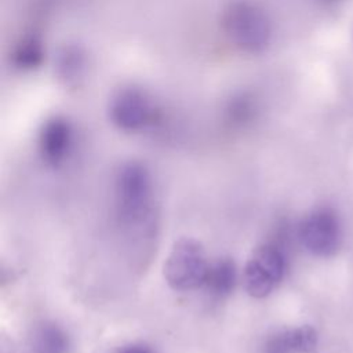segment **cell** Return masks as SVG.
<instances>
[{
  "mask_svg": "<svg viewBox=\"0 0 353 353\" xmlns=\"http://www.w3.org/2000/svg\"><path fill=\"white\" fill-rule=\"evenodd\" d=\"M210 263L200 241L182 237L172 244L163 265V274L174 291H193L203 288Z\"/></svg>",
  "mask_w": 353,
  "mask_h": 353,
  "instance_id": "6da1fadb",
  "label": "cell"
},
{
  "mask_svg": "<svg viewBox=\"0 0 353 353\" xmlns=\"http://www.w3.org/2000/svg\"><path fill=\"white\" fill-rule=\"evenodd\" d=\"M285 273V255L272 241L262 243L254 248L243 269V285L245 292L262 299L270 295L281 283Z\"/></svg>",
  "mask_w": 353,
  "mask_h": 353,
  "instance_id": "7a4b0ae2",
  "label": "cell"
},
{
  "mask_svg": "<svg viewBox=\"0 0 353 353\" xmlns=\"http://www.w3.org/2000/svg\"><path fill=\"white\" fill-rule=\"evenodd\" d=\"M152 176L138 163L121 167L114 181L117 214L125 223H138L149 211L152 200Z\"/></svg>",
  "mask_w": 353,
  "mask_h": 353,
  "instance_id": "3957f363",
  "label": "cell"
},
{
  "mask_svg": "<svg viewBox=\"0 0 353 353\" xmlns=\"http://www.w3.org/2000/svg\"><path fill=\"white\" fill-rule=\"evenodd\" d=\"M298 236L307 252L316 256H330L341 243V228L335 212L317 208L306 215L298 228Z\"/></svg>",
  "mask_w": 353,
  "mask_h": 353,
  "instance_id": "277c9868",
  "label": "cell"
},
{
  "mask_svg": "<svg viewBox=\"0 0 353 353\" xmlns=\"http://www.w3.org/2000/svg\"><path fill=\"white\" fill-rule=\"evenodd\" d=\"M237 277V268L233 259L219 258L210 263L203 288L214 298H226L233 292Z\"/></svg>",
  "mask_w": 353,
  "mask_h": 353,
  "instance_id": "5b68a950",
  "label": "cell"
},
{
  "mask_svg": "<svg viewBox=\"0 0 353 353\" xmlns=\"http://www.w3.org/2000/svg\"><path fill=\"white\" fill-rule=\"evenodd\" d=\"M69 152V134L63 125L50 127L41 141L43 160L51 167H59Z\"/></svg>",
  "mask_w": 353,
  "mask_h": 353,
  "instance_id": "8992f818",
  "label": "cell"
},
{
  "mask_svg": "<svg viewBox=\"0 0 353 353\" xmlns=\"http://www.w3.org/2000/svg\"><path fill=\"white\" fill-rule=\"evenodd\" d=\"M39 353H68L69 338L63 328L54 323H44L36 332Z\"/></svg>",
  "mask_w": 353,
  "mask_h": 353,
  "instance_id": "52a82bcc",
  "label": "cell"
},
{
  "mask_svg": "<svg viewBox=\"0 0 353 353\" xmlns=\"http://www.w3.org/2000/svg\"><path fill=\"white\" fill-rule=\"evenodd\" d=\"M283 334L292 353H310L317 346V334L309 325L284 330Z\"/></svg>",
  "mask_w": 353,
  "mask_h": 353,
  "instance_id": "ba28073f",
  "label": "cell"
},
{
  "mask_svg": "<svg viewBox=\"0 0 353 353\" xmlns=\"http://www.w3.org/2000/svg\"><path fill=\"white\" fill-rule=\"evenodd\" d=\"M116 353H154V350L142 342H130L120 346Z\"/></svg>",
  "mask_w": 353,
  "mask_h": 353,
  "instance_id": "9c48e42d",
  "label": "cell"
}]
</instances>
